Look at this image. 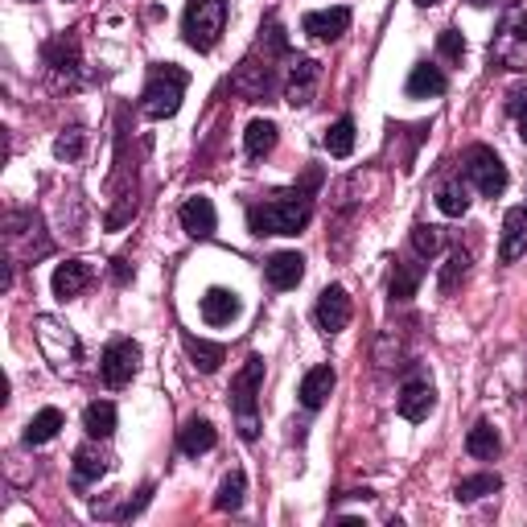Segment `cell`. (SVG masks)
Segmentation results:
<instances>
[{
    "mask_svg": "<svg viewBox=\"0 0 527 527\" xmlns=\"http://www.w3.org/2000/svg\"><path fill=\"white\" fill-rule=\"evenodd\" d=\"M322 173L309 169L305 186H293V190H280V194H268L264 202H252L248 206V231L256 239L264 235H301L313 219V190H318Z\"/></svg>",
    "mask_w": 527,
    "mask_h": 527,
    "instance_id": "1",
    "label": "cell"
},
{
    "mask_svg": "<svg viewBox=\"0 0 527 527\" xmlns=\"http://www.w3.org/2000/svg\"><path fill=\"white\" fill-rule=\"evenodd\" d=\"M256 50L264 54V62H256L252 54L243 58L239 75H235V91H243V95H248L252 103H264V99L272 95V79H276V70H272V58H289L285 29H280V21H276V17H268V21H264Z\"/></svg>",
    "mask_w": 527,
    "mask_h": 527,
    "instance_id": "2",
    "label": "cell"
},
{
    "mask_svg": "<svg viewBox=\"0 0 527 527\" xmlns=\"http://www.w3.org/2000/svg\"><path fill=\"white\" fill-rule=\"evenodd\" d=\"M186 87H190V75H186L182 66H173V62L153 66L145 91H140V112H145L149 120H169V116H178L182 99H186Z\"/></svg>",
    "mask_w": 527,
    "mask_h": 527,
    "instance_id": "3",
    "label": "cell"
},
{
    "mask_svg": "<svg viewBox=\"0 0 527 527\" xmlns=\"http://www.w3.org/2000/svg\"><path fill=\"white\" fill-rule=\"evenodd\" d=\"M33 338H38L42 359L54 371H62V375L79 371V363H83V342H79V334L70 330L62 318H54V313H38V318H33Z\"/></svg>",
    "mask_w": 527,
    "mask_h": 527,
    "instance_id": "4",
    "label": "cell"
},
{
    "mask_svg": "<svg viewBox=\"0 0 527 527\" xmlns=\"http://www.w3.org/2000/svg\"><path fill=\"white\" fill-rule=\"evenodd\" d=\"M260 383H264V359L252 355L243 363V371L231 379V412L243 441L260 437Z\"/></svg>",
    "mask_w": 527,
    "mask_h": 527,
    "instance_id": "5",
    "label": "cell"
},
{
    "mask_svg": "<svg viewBox=\"0 0 527 527\" xmlns=\"http://www.w3.org/2000/svg\"><path fill=\"white\" fill-rule=\"evenodd\" d=\"M490 62L503 70H515V75L527 70V0H519V5L503 13L499 33L490 38Z\"/></svg>",
    "mask_w": 527,
    "mask_h": 527,
    "instance_id": "6",
    "label": "cell"
},
{
    "mask_svg": "<svg viewBox=\"0 0 527 527\" xmlns=\"http://www.w3.org/2000/svg\"><path fill=\"white\" fill-rule=\"evenodd\" d=\"M223 29H227V0H190V5H186L182 38H186L190 50L210 54L219 46Z\"/></svg>",
    "mask_w": 527,
    "mask_h": 527,
    "instance_id": "7",
    "label": "cell"
},
{
    "mask_svg": "<svg viewBox=\"0 0 527 527\" xmlns=\"http://www.w3.org/2000/svg\"><path fill=\"white\" fill-rule=\"evenodd\" d=\"M5 243H9V252H13L17 264H38L42 256L54 252V239L46 235V223H42L38 210H13Z\"/></svg>",
    "mask_w": 527,
    "mask_h": 527,
    "instance_id": "8",
    "label": "cell"
},
{
    "mask_svg": "<svg viewBox=\"0 0 527 527\" xmlns=\"http://www.w3.org/2000/svg\"><path fill=\"white\" fill-rule=\"evenodd\" d=\"M42 66H46V79L54 91H79L83 83V58H79V38L75 29L58 33L42 46Z\"/></svg>",
    "mask_w": 527,
    "mask_h": 527,
    "instance_id": "9",
    "label": "cell"
},
{
    "mask_svg": "<svg viewBox=\"0 0 527 527\" xmlns=\"http://www.w3.org/2000/svg\"><path fill=\"white\" fill-rule=\"evenodd\" d=\"M466 178L478 186L482 198H499L507 190V165L490 145H470L466 149Z\"/></svg>",
    "mask_w": 527,
    "mask_h": 527,
    "instance_id": "10",
    "label": "cell"
},
{
    "mask_svg": "<svg viewBox=\"0 0 527 527\" xmlns=\"http://www.w3.org/2000/svg\"><path fill=\"white\" fill-rule=\"evenodd\" d=\"M136 371H140V342H132V338H116V342L103 346L99 379L108 383V388H128Z\"/></svg>",
    "mask_w": 527,
    "mask_h": 527,
    "instance_id": "11",
    "label": "cell"
},
{
    "mask_svg": "<svg viewBox=\"0 0 527 527\" xmlns=\"http://www.w3.org/2000/svg\"><path fill=\"white\" fill-rule=\"evenodd\" d=\"M318 83H322V66L313 58L293 54V62L285 70V103L289 108H309L313 95H318Z\"/></svg>",
    "mask_w": 527,
    "mask_h": 527,
    "instance_id": "12",
    "label": "cell"
},
{
    "mask_svg": "<svg viewBox=\"0 0 527 527\" xmlns=\"http://www.w3.org/2000/svg\"><path fill=\"white\" fill-rule=\"evenodd\" d=\"M350 318H355V305H350V293L342 285H326L318 293V305H313V322H318V330L326 334H338L350 326Z\"/></svg>",
    "mask_w": 527,
    "mask_h": 527,
    "instance_id": "13",
    "label": "cell"
},
{
    "mask_svg": "<svg viewBox=\"0 0 527 527\" xmlns=\"http://www.w3.org/2000/svg\"><path fill=\"white\" fill-rule=\"evenodd\" d=\"M396 408H400L404 420L420 425V420H425V416L437 408V388H433V379H425V375L404 379V388H400V396H396Z\"/></svg>",
    "mask_w": 527,
    "mask_h": 527,
    "instance_id": "14",
    "label": "cell"
},
{
    "mask_svg": "<svg viewBox=\"0 0 527 527\" xmlns=\"http://www.w3.org/2000/svg\"><path fill=\"white\" fill-rule=\"evenodd\" d=\"M112 466H116L112 449L103 445L99 437H91L87 445H79V449H75V486H79V490H87L91 482H99V478L108 474Z\"/></svg>",
    "mask_w": 527,
    "mask_h": 527,
    "instance_id": "15",
    "label": "cell"
},
{
    "mask_svg": "<svg viewBox=\"0 0 527 527\" xmlns=\"http://www.w3.org/2000/svg\"><path fill=\"white\" fill-rule=\"evenodd\" d=\"M301 29L309 33L313 42H338L342 33L350 29V9L346 5H334V9H313L301 17Z\"/></svg>",
    "mask_w": 527,
    "mask_h": 527,
    "instance_id": "16",
    "label": "cell"
},
{
    "mask_svg": "<svg viewBox=\"0 0 527 527\" xmlns=\"http://www.w3.org/2000/svg\"><path fill=\"white\" fill-rule=\"evenodd\" d=\"M91 280H95V272H91L87 260H66V264L54 268L50 289H54L58 301H75V297H83L91 289Z\"/></svg>",
    "mask_w": 527,
    "mask_h": 527,
    "instance_id": "17",
    "label": "cell"
},
{
    "mask_svg": "<svg viewBox=\"0 0 527 527\" xmlns=\"http://www.w3.org/2000/svg\"><path fill=\"white\" fill-rule=\"evenodd\" d=\"M527 256V206H511L503 215V239H499V260L515 264Z\"/></svg>",
    "mask_w": 527,
    "mask_h": 527,
    "instance_id": "18",
    "label": "cell"
},
{
    "mask_svg": "<svg viewBox=\"0 0 527 527\" xmlns=\"http://www.w3.org/2000/svg\"><path fill=\"white\" fill-rule=\"evenodd\" d=\"M178 219H182V231L190 235V239H210L215 235V227H219V215H215V202L210 198H190L182 210H178Z\"/></svg>",
    "mask_w": 527,
    "mask_h": 527,
    "instance_id": "19",
    "label": "cell"
},
{
    "mask_svg": "<svg viewBox=\"0 0 527 527\" xmlns=\"http://www.w3.org/2000/svg\"><path fill=\"white\" fill-rule=\"evenodd\" d=\"M445 87H449V79L437 62H416L404 83V95L408 99H437V95H445Z\"/></svg>",
    "mask_w": 527,
    "mask_h": 527,
    "instance_id": "20",
    "label": "cell"
},
{
    "mask_svg": "<svg viewBox=\"0 0 527 527\" xmlns=\"http://www.w3.org/2000/svg\"><path fill=\"white\" fill-rule=\"evenodd\" d=\"M264 276H268V285L272 289H297L301 285V276H305V256L301 252H276L268 264H264Z\"/></svg>",
    "mask_w": 527,
    "mask_h": 527,
    "instance_id": "21",
    "label": "cell"
},
{
    "mask_svg": "<svg viewBox=\"0 0 527 527\" xmlns=\"http://www.w3.org/2000/svg\"><path fill=\"white\" fill-rule=\"evenodd\" d=\"M334 383H338V375H334V367H313V371H305V379H301V408L305 412H318L326 400H330V392H334Z\"/></svg>",
    "mask_w": 527,
    "mask_h": 527,
    "instance_id": "22",
    "label": "cell"
},
{
    "mask_svg": "<svg viewBox=\"0 0 527 527\" xmlns=\"http://www.w3.org/2000/svg\"><path fill=\"white\" fill-rule=\"evenodd\" d=\"M239 293H231V289H206V297H202V322L206 326H231L235 318H239Z\"/></svg>",
    "mask_w": 527,
    "mask_h": 527,
    "instance_id": "23",
    "label": "cell"
},
{
    "mask_svg": "<svg viewBox=\"0 0 527 527\" xmlns=\"http://www.w3.org/2000/svg\"><path fill=\"white\" fill-rule=\"evenodd\" d=\"M425 272H429V260L425 256L412 252L408 260H400L396 272H392V301H412L416 289H420V280H425Z\"/></svg>",
    "mask_w": 527,
    "mask_h": 527,
    "instance_id": "24",
    "label": "cell"
},
{
    "mask_svg": "<svg viewBox=\"0 0 527 527\" xmlns=\"http://www.w3.org/2000/svg\"><path fill=\"white\" fill-rule=\"evenodd\" d=\"M215 445H219V433H215V425H210V420H202V416H190L186 425H182V433H178V449L186 453V458L210 453Z\"/></svg>",
    "mask_w": 527,
    "mask_h": 527,
    "instance_id": "25",
    "label": "cell"
},
{
    "mask_svg": "<svg viewBox=\"0 0 527 527\" xmlns=\"http://www.w3.org/2000/svg\"><path fill=\"white\" fill-rule=\"evenodd\" d=\"M276 140H280V128L272 120H252L248 132H243V149H248L252 161H264L276 149Z\"/></svg>",
    "mask_w": 527,
    "mask_h": 527,
    "instance_id": "26",
    "label": "cell"
},
{
    "mask_svg": "<svg viewBox=\"0 0 527 527\" xmlns=\"http://www.w3.org/2000/svg\"><path fill=\"white\" fill-rule=\"evenodd\" d=\"M499 449H503V441H499L495 425H490V420H478V425L470 429V437H466V453L478 462H495Z\"/></svg>",
    "mask_w": 527,
    "mask_h": 527,
    "instance_id": "27",
    "label": "cell"
},
{
    "mask_svg": "<svg viewBox=\"0 0 527 527\" xmlns=\"http://www.w3.org/2000/svg\"><path fill=\"white\" fill-rule=\"evenodd\" d=\"M466 276H470V252H466V248H453L449 260L441 264V276H437L441 297H453V293H458V285H466Z\"/></svg>",
    "mask_w": 527,
    "mask_h": 527,
    "instance_id": "28",
    "label": "cell"
},
{
    "mask_svg": "<svg viewBox=\"0 0 527 527\" xmlns=\"http://www.w3.org/2000/svg\"><path fill=\"white\" fill-rule=\"evenodd\" d=\"M182 346H186V355L194 359V367H198L202 375L219 371V363L227 359V350H223L219 342H206V338H194V334H186V338H182Z\"/></svg>",
    "mask_w": 527,
    "mask_h": 527,
    "instance_id": "29",
    "label": "cell"
},
{
    "mask_svg": "<svg viewBox=\"0 0 527 527\" xmlns=\"http://www.w3.org/2000/svg\"><path fill=\"white\" fill-rule=\"evenodd\" d=\"M62 425H66V420H62V412H58V408H42V412L25 425L21 441H25V445H46V441H54V437H58V429H62Z\"/></svg>",
    "mask_w": 527,
    "mask_h": 527,
    "instance_id": "30",
    "label": "cell"
},
{
    "mask_svg": "<svg viewBox=\"0 0 527 527\" xmlns=\"http://www.w3.org/2000/svg\"><path fill=\"white\" fill-rule=\"evenodd\" d=\"M499 490H503L499 474H470V478H462L458 486H453V499H458V503H478L486 495H499Z\"/></svg>",
    "mask_w": 527,
    "mask_h": 527,
    "instance_id": "31",
    "label": "cell"
},
{
    "mask_svg": "<svg viewBox=\"0 0 527 527\" xmlns=\"http://www.w3.org/2000/svg\"><path fill=\"white\" fill-rule=\"evenodd\" d=\"M83 429H87V437L108 441V437L116 433V404H108V400L87 404V412H83Z\"/></svg>",
    "mask_w": 527,
    "mask_h": 527,
    "instance_id": "32",
    "label": "cell"
},
{
    "mask_svg": "<svg viewBox=\"0 0 527 527\" xmlns=\"http://www.w3.org/2000/svg\"><path fill=\"white\" fill-rule=\"evenodd\" d=\"M437 210H441V215H449V219H462L466 210H470V186H466L462 178L445 182V186L437 190Z\"/></svg>",
    "mask_w": 527,
    "mask_h": 527,
    "instance_id": "33",
    "label": "cell"
},
{
    "mask_svg": "<svg viewBox=\"0 0 527 527\" xmlns=\"http://www.w3.org/2000/svg\"><path fill=\"white\" fill-rule=\"evenodd\" d=\"M243 495H248V474H243V470H231V474L219 482L215 511H239V507H243Z\"/></svg>",
    "mask_w": 527,
    "mask_h": 527,
    "instance_id": "34",
    "label": "cell"
},
{
    "mask_svg": "<svg viewBox=\"0 0 527 527\" xmlns=\"http://www.w3.org/2000/svg\"><path fill=\"white\" fill-rule=\"evenodd\" d=\"M326 153L330 157H350V153H355V120H350V116H342V120H334L326 128Z\"/></svg>",
    "mask_w": 527,
    "mask_h": 527,
    "instance_id": "35",
    "label": "cell"
},
{
    "mask_svg": "<svg viewBox=\"0 0 527 527\" xmlns=\"http://www.w3.org/2000/svg\"><path fill=\"white\" fill-rule=\"evenodd\" d=\"M441 248H445V235H441V227H433V223H416V227H412V252H416V256L433 260Z\"/></svg>",
    "mask_w": 527,
    "mask_h": 527,
    "instance_id": "36",
    "label": "cell"
},
{
    "mask_svg": "<svg viewBox=\"0 0 527 527\" xmlns=\"http://www.w3.org/2000/svg\"><path fill=\"white\" fill-rule=\"evenodd\" d=\"M87 149V132L75 124V128H62V136L54 140V157L58 161H79Z\"/></svg>",
    "mask_w": 527,
    "mask_h": 527,
    "instance_id": "37",
    "label": "cell"
},
{
    "mask_svg": "<svg viewBox=\"0 0 527 527\" xmlns=\"http://www.w3.org/2000/svg\"><path fill=\"white\" fill-rule=\"evenodd\" d=\"M437 54L445 62H462L466 58V38H462V29H441L437 33Z\"/></svg>",
    "mask_w": 527,
    "mask_h": 527,
    "instance_id": "38",
    "label": "cell"
},
{
    "mask_svg": "<svg viewBox=\"0 0 527 527\" xmlns=\"http://www.w3.org/2000/svg\"><path fill=\"white\" fill-rule=\"evenodd\" d=\"M507 112L519 120V136H523V145H527V87L507 91Z\"/></svg>",
    "mask_w": 527,
    "mask_h": 527,
    "instance_id": "39",
    "label": "cell"
},
{
    "mask_svg": "<svg viewBox=\"0 0 527 527\" xmlns=\"http://www.w3.org/2000/svg\"><path fill=\"white\" fill-rule=\"evenodd\" d=\"M128 276H132L128 260H116V280H120V285H128Z\"/></svg>",
    "mask_w": 527,
    "mask_h": 527,
    "instance_id": "40",
    "label": "cell"
},
{
    "mask_svg": "<svg viewBox=\"0 0 527 527\" xmlns=\"http://www.w3.org/2000/svg\"><path fill=\"white\" fill-rule=\"evenodd\" d=\"M474 9H490V5H499V0H470Z\"/></svg>",
    "mask_w": 527,
    "mask_h": 527,
    "instance_id": "41",
    "label": "cell"
},
{
    "mask_svg": "<svg viewBox=\"0 0 527 527\" xmlns=\"http://www.w3.org/2000/svg\"><path fill=\"white\" fill-rule=\"evenodd\" d=\"M416 5H420V9H433V5H441V0H416Z\"/></svg>",
    "mask_w": 527,
    "mask_h": 527,
    "instance_id": "42",
    "label": "cell"
},
{
    "mask_svg": "<svg viewBox=\"0 0 527 527\" xmlns=\"http://www.w3.org/2000/svg\"><path fill=\"white\" fill-rule=\"evenodd\" d=\"M29 5H33V0H29Z\"/></svg>",
    "mask_w": 527,
    "mask_h": 527,
    "instance_id": "43",
    "label": "cell"
}]
</instances>
